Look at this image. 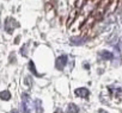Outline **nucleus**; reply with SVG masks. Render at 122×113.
I'll return each instance as SVG.
<instances>
[{
	"label": "nucleus",
	"instance_id": "1",
	"mask_svg": "<svg viewBox=\"0 0 122 113\" xmlns=\"http://www.w3.org/2000/svg\"><path fill=\"white\" fill-rule=\"evenodd\" d=\"M5 31L7 32V33H10V35H12L13 33V31H15V29H17V27H19V23L16 20V19H13L12 17H9V18H6V20H5Z\"/></svg>",
	"mask_w": 122,
	"mask_h": 113
},
{
	"label": "nucleus",
	"instance_id": "2",
	"mask_svg": "<svg viewBox=\"0 0 122 113\" xmlns=\"http://www.w3.org/2000/svg\"><path fill=\"white\" fill-rule=\"evenodd\" d=\"M31 112V100L28 93L22 94V113H30Z\"/></svg>",
	"mask_w": 122,
	"mask_h": 113
},
{
	"label": "nucleus",
	"instance_id": "3",
	"mask_svg": "<svg viewBox=\"0 0 122 113\" xmlns=\"http://www.w3.org/2000/svg\"><path fill=\"white\" fill-rule=\"evenodd\" d=\"M67 64V55H61L55 61V68L57 70H62Z\"/></svg>",
	"mask_w": 122,
	"mask_h": 113
},
{
	"label": "nucleus",
	"instance_id": "4",
	"mask_svg": "<svg viewBox=\"0 0 122 113\" xmlns=\"http://www.w3.org/2000/svg\"><path fill=\"white\" fill-rule=\"evenodd\" d=\"M74 93H76V95H77V96L85 98V99H87V98H89V95H90L89 89H87V88H84V87H81V88H77V89L74 90Z\"/></svg>",
	"mask_w": 122,
	"mask_h": 113
},
{
	"label": "nucleus",
	"instance_id": "5",
	"mask_svg": "<svg viewBox=\"0 0 122 113\" xmlns=\"http://www.w3.org/2000/svg\"><path fill=\"white\" fill-rule=\"evenodd\" d=\"M99 56H101V59L103 60H112L114 59V54L108 51V50H103L99 52Z\"/></svg>",
	"mask_w": 122,
	"mask_h": 113
},
{
	"label": "nucleus",
	"instance_id": "6",
	"mask_svg": "<svg viewBox=\"0 0 122 113\" xmlns=\"http://www.w3.org/2000/svg\"><path fill=\"white\" fill-rule=\"evenodd\" d=\"M0 99L4 100V101H9L11 99V93L9 90H3L0 92Z\"/></svg>",
	"mask_w": 122,
	"mask_h": 113
},
{
	"label": "nucleus",
	"instance_id": "7",
	"mask_svg": "<svg viewBox=\"0 0 122 113\" xmlns=\"http://www.w3.org/2000/svg\"><path fill=\"white\" fill-rule=\"evenodd\" d=\"M28 67H29V70H30L35 76H38V77H41V76H42V74H38V73H37V70H36L35 64H34V62H32V61H30V62H29V66H28Z\"/></svg>",
	"mask_w": 122,
	"mask_h": 113
},
{
	"label": "nucleus",
	"instance_id": "8",
	"mask_svg": "<svg viewBox=\"0 0 122 113\" xmlns=\"http://www.w3.org/2000/svg\"><path fill=\"white\" fill-rule=\"evenodd\" d=\"M67 112L68 113H78L79 112V107L76 104H70L67 107Z\"/></svg>",
	"mask_w": 122,
	"mask_h": 113
},
{
	"label": "nucleus",
	"instance_id": "9",
	"mask_svg": "<svg viewBox=\"0 0 122 113\" xmlns=\"http://www.w3.org/2000/svg\"><path fill=\"white\" fill-rule=\"evenodd\" d=\"M35 107H36L37 113H42V112H43V108H42V101H41L40 99L35 100Z\"/></svg>",
	"mask_w": 122,
	"mask_h": 113
},
{
	"label": "nucleus",
	"instance_id": "10",
	"mask_svg": "<svg viewBox=\"0 0 122 113\" xmlns=\"http://www.w3.org/2000/svg\"><path fill=\"white\" fill-rule=\"evenodd\" d=\"M84 42V39H80V38H72V43H76V44H81Z\"/></svg>",
	"mask_w": 122,
	"mask_h": 113
},
{
	"label": "nucleus",
	"instance_id": "11",
	"mask_svg": "<svg viewBox=\"0 0 122 113\" xmlns=\"http://www.w3.org/2000/svg\"><path fill=\"white\" fill-rule=\"evenodd\" d=\"M20 54H22L23 56H26V55H28V52H26V45H24V46L20 49Z\"/></svg>",
	"mask_w": 122,
	"mask_h": 113
},
{
	"label": "nucleus",
	"instance_id": "12",
	"mask_svg": "<svg viewBox=\"0 0 122 113\" xmlns=\"http://www.w3.org/2000/svg\"><path fill=\"white\" fill-rule=\"evenodd\" d=\"M98 113H108V112H107L105 109H99V111H98Z\"/></svg>",
	"mask_w": 122,
	"mask_h": 113
},
{
	"label": "nucleus",
	"instance_id": "13",
	"mask_svg": "<svg viewBox=\"0 0 122 113\" xmlns=\"http://www.w3.org/2000/svg\"><path fill=\"white\" fill-rule=\"evenodd\" d=\"M84 68H86V69H89V66H87V63H84Z\"/></svg>",
	"mask_w": 122,
	"mask_h": 113
},
{
	"label": "nucleus",
	"instance_id": "14",
	"mask_svg": "<svg viewBox=\"0 0 122 113\" xmlns=\"http://www.w3.org/2000/svg\"><path fill=\"white\" fill-rule=\"evenodd\" d=\"M55 113H61V111H60V109H57V111H56Z\"/></svg>",
	"mask_w": 122,
	"mask_h": 113
}]
</instances>
